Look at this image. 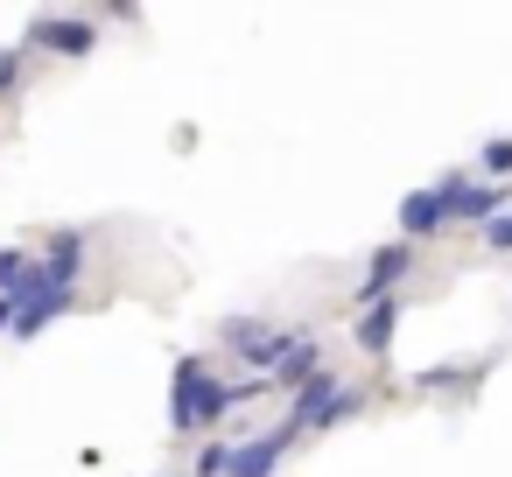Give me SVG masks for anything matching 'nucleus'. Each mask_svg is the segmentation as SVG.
Instances as JSON below:
<instances>
[{
    "mask_svg": "<svg viewBox=\"0 0 512 477\" xmlns=\"http://www.w3.org/2000/svg\"><path fill=\"white\" fill-rule=\"evenodd\" d=\"M295 337H302V330H274V323H260V316H232V323L218 330V344H225L232 358H246V372H260V379L281 365V351H288Z\"/></svg>",
    "mask_w": 512,
    "mask_h": 477,
    "instance_id": "obj_2",
    "label": "nucleus"
},
{
    "mask_svg": "<svg viewBox=\"0 0 512 477\" xmlns=\"http://www.w3.org/2000/svg\"><path fill=\"white\" fill-rule=\"evenodd\" d=\"M36 274H43V288H71V295H78V274H85V239H78V232H50V253L36 260Z\"/></svg>",
    "mask_w": 512,
    "mask_h": 477,
    "instance_id": "obj_6",
    "label": "nucleus"
},
{
    "mask_svg": "<svg viewBox=\"0 0 512 477\" xmlns=\"http://www.w3.org/2000/svg\"><path fill=\"white\" fill-rule=\"evenodd\" d=\"M71 302H78L71 288H50V295H29V302H15V330H8V337H43L57 316H71Z\"/></svg>",
    "mask_w": 512,
    "mask_h": 477,
    "instance_id": "obj_8",
    "label": "nucleus"
},
{
    "mask_svg": "<svg viewBox=\"0 0 512 477\" xmlns=\"http://www.w3.org/2000/svg\"><path fill=\"white\" fill-rule=\"evenodd\" d=\"M323 372V344L316 337H295L288 351H281V365L267 372V386H302V379H316Z\"/></svg>",
    "mask_w": 512,
    "mask_h": 477,
    "instance_id": "obj_10",
    "label": "nucleus"
},
{
    "mask_svg": "<svg viewBox=\"0 0 512 477\" xmlns=\"http://www.w3.org/2000/svg\"><path fill=\"white\" fill-rule=\"evenodd\" d=\"M8 330H15V302H8V295H0V337H8Z\"/></svg>",
    "mask_w": 512,
    "mask_h": 477,
    "instance_id": "obj_15",
    "label": "nucleus"
},
{
    "mask_svg": "<svg viewBox=\"0 0 512 477\" xmlns=\"http://www.w3.org/2000/svg\"><path fill=\"white\" fill-rule=\"evenodd\" d=\"M442 225H449L442 190H407V197H400V232H407V239H435Z\"/></svg>",
    "mask_w": 512,
    "mask_h": 477,
    "instance_id": "obj_7",
    "label": "nucleus"
},
{
    "mask_svg": "<svg viewBox=\"0 0 512 477\" xmlns=\"http://www.w3.org/2000/svg\"><path fill=\"white\" fill-rule=\"evenodd\" d=\"M393 330H400V302H379V309H358V330H351V344H358L365 358H379V351L393 344Z\"/></svg>",
    "mask_w": 512,
    "mask_h": 477,
    "instance_id": "obj_9",
    "label": "nucleus"
},
{
    "mask_svg": "<svg viewBox=\"0 0 512 477\" xmlns=\"http://www.w3.org/2000/svg\"><path fill=\"white\" fill-rule=\"evenodd\" d=\"M22 64H29V43H22V50H0V92L22 85Z\"/></svg>",
    "mask_w": 512,
    "mask_h": 477,
    "instance_id": "obj_13",
    "label": "nucleus"
},
{
    "mask_svg": "<svg viewBox=\"0 0 512 477\" xmlns=\"http://www.w3.org/2000/svg\"><path fill=\"white\" fill-rule=\"evenodd\" d=\"M414 267V246L400 239V246H379L372 253V267H365V281H358V309H379V302H393V288H400V274Z\"/></svg>",
    "mask_w": 512,
    "mask_h": 477,
    "instance_id": "obj_5",
    "label": "nucleus"
},
{
    "mask_svg": "<svg viewBox=\"0 0 512 477\" xmlns=\"http://www.w3.org/2000/svg\"><path fill=\"white\" fill-rule=\"evenodd\" d=\"M477 169H484L491 183H505V176H512V141H484V155H477Z\"/></svg>",
    "mask_w": 512,
    "mask_h": 477,
    "instance_id": "obj_11",
    "label": "nucleus"
},
{
    "mask_svg": "<svg viewBox=\"0 0 512 477\" xmlns=\"http://www.w3.org/2000/svg\"><path fill=\"white\" fill-rule=\"evenodd\" d=\"M29 50H50V57H92L99 50V29L85 15H43L29 29Z\"/></svg>",
    "mask_w": 512,
    "mask_h": 477,
    "instance_id": "obj_4",
    "label": "nucleus"
},
{
    "mask_svg": "<svg viewBox=\"0 0 512 477\" xmlns=\"http://www.w3.org/2000/svg\"><path fill=\"white\" fill-rule=\"evenodd\" d=\"M302 435L281 421V428H260V435H246V442H232V470L225 477H274L281 470V456L295 449Z\"/></svg>",
    "mask_w": 512,
    "mask_h": 477,
    "instance_id": "obj_3",
    "label": "nucleus"
},
{
    "mask_svg": "<svg viewBox=\"0 0 512 477\" xmlns=\"http://www.w3.org/2000/svg\"><path fill=\"white\" fill-rule=\"evenodd\" d=\"M232 414V393L225 379L204 365V358H176V379H169V428L176 435H204Z\"/></svg>",
    "mask_w": 512,
    "mask_h": 477,
    "instance_id": "obj_1",
    "label": "nucleus"
},
{
    "mask_svg": "<svg viewBox=\"0 0 512 477\" xmlns=\"http://www.w3.org/2000/svg\"><path fill=\"white\" fill-rule=\"evenodd\" d=\"M232 470V442H204L197 449V477H225Z\"/></svg>",
    "mask_w": 512,
    "mask_h": 477,
    "instance_id": "obj_12",
    "label": "nucleus"
},
{
    "mask_svg": "<svg viewBox=\"0 0 512 477\" xmlns=\"http://www.w3.org/2000/svg\"><path fill=\"white\" fill-rule=\"evenodd\" d=\"M484 246H491V253H512V211H505L498 225H484Z\"/></svg>",
    "mask_w": 512,
    "mask_h": 477,
    "instance_id": "obj_14",
    "label": "nucleus"
}]
</instances>
